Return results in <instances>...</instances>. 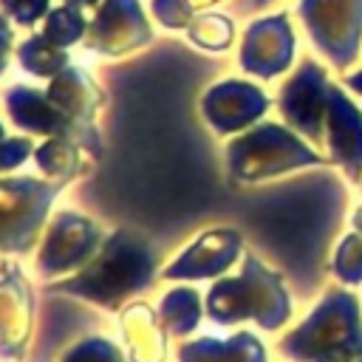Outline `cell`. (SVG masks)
<instances>
[{"label": "cell", "instance_id": "obj_12", "mask_svg": "<svg viewBox=\"0 0 362 362\" xmlns=\"http://www.w3.org/2000/svg\"><path fill=\"white\" fill-rule=\"evenodd\" d=\"M328 85H322V74L317 71L314 62H305L303 71L288 82L280 105L286 107V116L305 130L311 139H320V105H322V93Z\"/></svg>", "mask_w": 362, "mask_h": 362}, {"label": "cell", "instance_id": "obj_25", "mask_svg": "<svg viewBox=\"0 0 362 362\" xmlns=\"http://www.w3.org/2000/svg\"><path fill=\"white\" fill-rule=\"evenodd\" d=\"M76 3H93V0H76Z\"/></svg>", "mask_w": 362, "mask_h": 362}, {"label": "cell", "instance_id": "obj_8", "mask_svg": "<svg viewBox=\"0 0 362 362\" xmlns=\"http://www.w3.org/2000/svg\"><path fill=\"white\" fill-rule=\"evenodd\" d=\"M291 57V37L288 25L283 17L263 20L246 34V48H243V65L260 76H272L286 68Z\"/></svg>", "mask_w": 362, "mask_h": 362}, {"label": "cell", "instance_id": "obj_11", "mask_svg": "<svg viewBox=\"0 0 362 362\" xmlns=\"http://www.w3.org/2000/svg\"><path fill=\"white\" fill-rule=\"evenodd\" d=\"M328 119H331V133H334L331 150H334L337 161H342L351 175H359V170H362V116L331 85H328Z\"/></svg>", "mask_w": 362, "mask_h": 362}, {"label": "cell", "instance_id": "obj_21", "mask_svg": "<svg viewBox=\"0 0 362 362\" xmlns=\"http://www.w3.org/2000/svg\"><path fill=\"white\" fill-rule=\"evenodd\" d=\"M153 8H156V14H158L167 25H184V20H187V14H189V6L181 3V0H156Z\"/></svg>", "mask_w": 362, "mask_h": 362}, {"label": "cell", "instance_id": "obj_26", "mask_svg": "<svg viewBox=\"0 0 362 362\" xmlns=\"http://www.w3.org/2000/svg\"><path fill=\"white\" fill-rule=\"evenodd\" d=\"M0 136H3V127H0Z\"/></svg>", "mask_w": 362, "mask_h": 362}, {"label": "cell", "instance_id": "obj_4", "mask_svg": "<svg viewBox=\"0 0 362 362\" xmlns=\"http://www.w3.org/2000/svg\"><path fill=\"white\" fill-rule=\"evenodd\" d=\"M303 161L305 164L317 161V156L305 150L300 141H294L288 133H283L280 127H263L232 147V164L243 175L272 173V170L303 164Z\"/></svg>", "mask_w": 362, "mask_h": 362}, {"label": "cell", "instance_id": "obj_17", "mask_svg": "<svg viewBox=\"0 0 362 362\" xmlns=\"http://www.w3.org/2000/svg\"><path fill=\"white\" fill-rule=\"evenodd\" d=\"M59 362H130L122 348L105 337H82L76 345H71Z\"/></svg>", "mask_w": 362, "mask_h": 362}, {"label": "cell", "instance_id": "obj_20", "mask_svg": "<svg viewBox=\"0 0 362 362\" xmlns=\"http://www.w3.org/2000/svg\"><path fill=\"white\" fill-rule=\"evenodd\" d=\"M192 37L209 48H221L229 40V23L221 17H206V20H201V25L192 28Z\"/></svg>", "mask_w": 362, "mask_h": 362}, {"label": "cell", "instance_id": "obj_9", "mask_svg": "<svg viewBox=\"0 0 362 362\" xmlns=\"http://www.w3.org/2000/svg\"><path fill=\"white\" fill-rule=\"evenodd\" d=\"M90 325H96V317L74 308L71 303H59V308L48 305L42 311V325H40V334L31 345L28 362H54V356L62 351V345Z\"/></svg>", "mask_w": 362, "mask_h": 362}, {"label": "cell", "instance_id": "obj_22", "mask_svg": "<svg viewBox=\"0 0 362 362\" xmlns=\"http://www.w3.org/2000/svg\"><path fill=\"white\" fill-rule=\"evenodd\" d=\"M45 3H48V0H3V6H6L17 20H23V23H28V20H34L37 14H42Z\"/></svg>", "mask_w": 362, "mask_h": 362}, {"label": "cell", "instance_id": "obj_3", "mask_svg": "<svg viewBox=\"0 0 362 362\" xmlns=\"http://www.w3.org/2000/svg\"><path fill=\"white\" fill-rule=\"evenodd\" d=\"M51 195V189L28 178L0 187V252H25L31 246Z\"/></svg>", "mask_w": 362, "mask_h": 362}, {"label": "cell", "instance_id": "obj_24", "mask_svg": "<svg viewBox=\"0 0 362 362\" xmlns=\"http://www.w3.org/2000/svg\"><path fill=\"white\" fill-rule=\"evenodd\" d=\"M6 42H8V28L0 20V71H3V62H6Z\"/></svg>", "mask_w": 362, "mask_h": 362}, {"label": "cell", "instance_id": "obj_23", "mask_svg": "<svg viewBox=\"0 0 362 362\" xmlns=\"http://www.w3.org/2000/svg\"><path fill=\"white\" fill-rule=\"evenodd\" d=\"M25 153H28V141H6V144H0V170L3 167H14Z\"/></svg>", "mask_w": 362, "mask_h": 362}, {"label": "cell", "instance_id": "obj_18", "mask_svg": "<svg viewBox=\"0 0 362 362\" xmlns=\"http://www.w3.org/2000/svg\"><path fill=\"white\" fill-rule=\"evenodd\" d=\"M20 59H23L25 68L34 71V74H51V71H57V68L65 65V57H62L59 51H48L45 37L28 40V42L20 48Z\"/></svg>", "mask_w": 362, "mask_h": 362}, {"label": "cell", "instance_id": "obj_27", "mask_svg": "<svg viewBox=\"0 0 362 362\" xmlns=\"http://www.w3.org/2000/svg\"><path fill=\"white\" fill-rule=\"evenodd\" d=\"M257 3H266V0H257Z\"/></svg>", "mask_w": 362, "mask_h": 362}, {"label": "cell", "instance_id": "obj_19", "mask_svg": "<svg viewBox=\"0 0 362 362\" xmlns=\"http://www.w3.org/2000/svg\"><path fill=\"white\" fill-rule=\"evenodd\" d=\"M79 34H82V17L74 8H59L51 14L42 37L54 45H65V42H74Z\"/></svg>", "mask_w": 362, "mask_h": 362}, {"label": "cell", "instance_id": "obj_13", "mask_svg": "<svg viewBox=\"0 0 362 362\" xmlns=\"http://www.w3.org/2000/svg\"><path fill=\"white\" fill-rule=\"evenodd\" d=\"M263 107H266V96L257 88L238 85V82H229V85L215 88L209 93V99H206L209 119L221 130H232V127L246 124L249 119H255L257 113H263Z\"/></svg>", "mask_w": 362, "mask_h": 362}, {"label": "cell", "instance_id": "obj_2", "mask_svg": "<svg viewBox=\"0 0 362 362\" xmlns=\"http://www.w3.org/2000/svg\"><path fill=\"white\" fill-rule=\"evenodd\" d=\"M206 311L215 322H235L243 317H255L266 328H274L288 314L277 280L266 269H260L255 257L246 260V269L238 280H221L209 291Z\"/></svg>", "mask_w": 362, "mask_h": 362}, {"label": "cell", "instance_id": "obj_14", "mask_svg": "<svg viewBox=\"0 0 362 362\" xmlns=\"http://www.w3.org/2000/svg\"><path fill=\"white\" fill-rule=\"evenodd\" d=\"M178 362H263V348L255 337L238 334L232 339H195L184 342L175 354Z\"/></svg>", "mask_w": 362, "mask_h": 362}, {"label": "cell", "instance_id": "obj_1", "mask_svg": "<svg viewBox=\"0 0 362 362\" xmlns=\"http://www.w3.org/2000/svg\"><path fill=\"white\" fill-rule=\"evenodd\" d=\"M153 255L130 235H113L90 266H85L76 277L54 283L48 291L76 294L102 308H119L130 294L147 288L153 280Z\"/></svg>", "mask_w": 362, "mask_h": 362}, {"label": "cell", "instance_id": "obj_10", "mask_svg": "<svg viewBox=\"0 0 362 362\" xmlns=\"http://www.w3.org/2000/svg\"><path fill=\"white\" fill-rule=\"evenodd\" d=\"M238 255L235 232H212L201 238L189 252H184L173 266H167L164 277H209L223 272Z\"/></svg>", "mask_w": 362, "mask_h": 362}, {"label": "cell", "instance_id": "obj_5", "mask_svg": "<svg viewBox=\"0 0 362 362\" xmlns=\"http://www.w3.org/2000/svg\"><path fill=\"white\" fill-rule=\"evenodd\" d=\"M31 334V294L17 266L0 274V359H23Z\"/></svg>", "mask_w": 362, "mask_h": 362}, {"label": "cell", "instance_id": "obj_7", "mask_svg": "<svg viewBox=\"0 0 362 362\" xmlns=\"http://www.w3.org/2000/svg\"><path fill=\"white\" fill-rule=\"evenodd\" d=\"M119 328H122L130 362H164L167 356V339L161 331L164 325L150 305L144 303L127 305L119 317Z\"/></svg>", "mask_w": 362, "mask_h": 362}, {"label": "cell", "instance_id": "obj_15", "mask_svg": "<svg viewBox=\"0 0 362 362\" xmlns=\"http://www.w3.org/2000/svg\"><path fill=\"white\" fill-rule=\"evenodd\" d=\"M158 320H161L167 334H175V337L189 334L201 320V297H198V291L173 288L158 305Z\"/></svg>", "mask_w": 362, "mask_h": 362}, {"label": "cell", "instance_id": "obj_6", "mask_svg": "<svg viewBox=\"0 0 362 362\" xmlns=\"http://www.w3.org/2000/svg\"><path fill=\"white\" fill-rule=\"evenodd\" d=\"M93 249H96V226L76 215H59L45 238L37 269L42 274H59L65 269L79 266L85 257H90Z\"/></svg>", "mask_w": 362, "mask_h": 362}, {"label": "cell", "instance_id": "obj_16", "mask_svg": "<svg viewBox=\"0 0 362 362\" xmlns=\"http://www.w3.org/2000/svg\"><path fill=\"white\" fill-rule=\"evenodd\" d=\"M11 113L17 124H25L31 130H48V133H59L62 130V113L51 110L45 96L34 93L31 88H14L11 93Z\"/></svg>", "mask_w": 362, "mask_h": 362}]
</instances>
